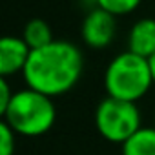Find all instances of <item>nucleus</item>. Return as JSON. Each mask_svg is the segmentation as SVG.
Segmentation results:
<instances>
[{
  "label": "nucleus",
  "instance_id": "1",
  "mask_svg": "<svg viewBox=\"0 0 155 155\" xmlns=\"http://www.w3.org/2000/svg\"><path fill=\"white\" fill-rule=\"evenodd\" d=\"M82 69L84 58L79 48L68 40H53L31 51L22 77L28 88L48 97H58L77 86Z\"/></svg>",
  "mask_w": 155,
  "mask_h": 155
},
{
  "label": "nucleus",
  "instance_id": "2",
  "mask_svg": "<svg viewBox=\"0 0 155 155\" xmlns=\"http://www.w3.org/2000/svg\"><path fill=\"white\" fill-rule=\"evenodd\" d=\"M48 97L33 88L15 91L9 106L0 113L4 122L22 137H40L48 133L57 120V108Z\"/></svg>",
  "mask_w": 155,
  "mask_h": 155
},
{
  "label": "nucleus",
  "instance_id": "3",
  "mask_svg": "<svg viewBox=\"0 0 155 155\" xmlns=\"http://www.w3.org/2000/svg\"><path fill=\"white\" fill-rule=\"evenodd\" d=\"M153 86V75L150 58L126 49L117 55L106 68L104 88L108 97L137 102Z\"/></svg>",
  "mask_w": 155,
  "mask_h": 155
},
{
  "label": "nucleus",
  "instance_id": "4",
  "mask_svg": "<svg viewBox=\"0 0 155 155\" xmlns=\"http://www.w3.org/2000/svg\"><path fill=\"white\" fill-rule=\"evenodd\" d=\"M95 128L108 142L124 144L140 130V111L135 102L106 97L95 110Z\"/></svg>",
  "mask_w": 155,
  "mask_h": 155
},
{
  "label": "nucleus",
  "instance_id": "5",
  "mask_svg": "<svg viewBox=\"0 0 155 155\" xmlns=\"http://www.w3.org/2000/svg\"><path fill=\"white\" fill-rule=\"evenodd\" d=\"M115 33H117V17L102 8L91 9L82 20L81 37L84 44L93 49L108 48L113 42Z\"/></svg>",
  "mask_w": 155,
  "mask_h": 155
},
{
  "label": "nucleus",
  "instance_id": "6",
  "mask_svg": "<svg viewBox=\"0 0 155 155\" xmlns=\"http://www.w3.org/2000/svg\"><path fill=\"white\" fill-rule=\"evenodd\" d=\"M31 55V48L22 37H4L0 40V77L9 79L22 73Z\"/></svg>",
  "mask_w": 155,
  "mask_h": 155
},
{
  "label": "nucleus",
  "instance_id": "7",
  "mask_svg": "<svg viewBox=\"0 0 155 155\" xmlns=\"http://www.w3.org/2000/svg\"><path fill=\"white\" fill-rule=\"evenodd\" d=\"M128 49L144 58L155 55V18H140L128 35Z\"/></svg>",
  "mask_w": 155,
  "mask_h": 155
},
{
  "label": "nucleus",
  "instance_id": "8",
  "mask_svg": "<svg viewBox=\"0 0 155 155\" xmlns=\"http://www.w3.org/2000/svg\"><path fill=\"white\" fill-rule=\"evenodd\" d=\"M122 146V155H155V128L137 130Z\"/></svg>",
  "mask_w": 155,
  "mask_h": 155
},
{
  "label": "nucleus",
  "instance_id": "9",
  "mask_svg": "<svg viewBox=\"0 0 155 155\" xmlns=\"http://www.w3.org/2000/svg\"><path fill=\"white\" fill-rule=\"evenodd\" d=\"M22 38L26 40V44L33 49H38V48H44L48 46L49 42H53V31L49 28V24L42 18H33L29 20L26 26H24V31H22Z\"/></svg>",
  "mask_w": 155,
  "mask_h": 155
},
{
  "label": "nucleus",
  "instance_id": "10",
  "mask_svg": "<svg viewBox=\"0 0 155 155\" xmlns=\"http://www.w3.org/2000/svg\"><path fill=\"white\" fill-rule=\"evenodd\" d=\"M95 2H97V8H102L115 17L133 13L140 6V0H95Z\"/></svg>",
  "mask_w": 155,
  "mask_h": 155
},
{
  "label": "nucleus",
  "instance_id": "11",
  "mask_svg": "<svg viewBox=\"0 0 155 155\" xmlns=\"http://www.w3.org/2000/svg\"><path fill=\"white\" fill-rule=\"evenodd\" d=\"M17 133L2 120L0 124V155H15Z\"/></svg>",
  "mask_w": 155,
  "mask_h": 155
},
{
  "label": "nucleus",
  "instance_id": "12",
  "mask_svg": "<svg viewBox=\"0 0 155 155\" xmlns=\"http://www.w3.org/2000/svg\"><path fill=\"white\" fill-rule=\"evenodd\" d=\"M13 95H15V91H11V86L8 82V79L6 77H0V113L9 106Z\"/></svg>",
  "mask_w": 155,
  "mask_h": 155
},
{
  "label": "nucleus",
  "instance_id": "13",
  "mask_svg": "<svg viewBox=\"0 0 155 155\" xmlns=\"http://www.w3.org/2000/svg\"><path fill=\"white\" fill-rule=\"evenodd\" d=\"M150 66H151V75H153V84H155V55L150 58Z\"/></svg>",
  "mask_w": 155,
  "mask_h": 155
}]
</instances>
